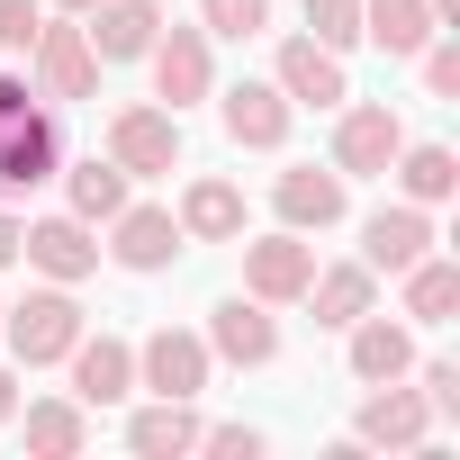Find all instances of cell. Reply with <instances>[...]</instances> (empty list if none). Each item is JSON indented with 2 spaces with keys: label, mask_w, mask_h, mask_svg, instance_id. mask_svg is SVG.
Listing matches in <instances>:
<instances>
[{
  "label": "cell",
  "mask_w": 460,
  "mask_h": 460,
  "mask_svg": "<svg viewBox=\"0 0 460 460\" xmlns=\"http://www.w3.org/2000/svg\"><path fill=\"white\" fill-rule=\"evenodd\" d=\"M109 163L118 172H172L181 163V118L172 109H118L109 118Z\"/></svg>",
  "instance_id": "7a4b0ae2"
},
{
  "label": "cell",
  "mask_w": 460,
  "mask_h": 460,
  "mask_svg": "<svg viewBox=\"0 0 460 460\" xmlns=\"http://www.w3.org/2000/svg\"><path fill=\"white\" fill-rule=\"evenodd\" d=\"M181 235H199V244L244 235V199L226 190V181H190V199H181Z\"/></svg>",
  "instance_id": "ffe728a7"
},
{
  "label": "cell",
  "mask_w": 460,
  "mask_h": 460,
  "mask_svg": "<svg viewBox=\"0 0 460 460\" xmlns=\"http://www.w3.org/2000/svg\"><path fill=\"white\" fill-rule=\"evenodd\" d=\"M0 262H19V217H0Z\"/></svg>",
  "instance_id": "e575fe53"
},
{
  "label": "cell",
  "mask_w": 460,
  "mask_h": 460,
  "mask_svg": "<svg viewBox=\"0 0 460 460\" xmlns=\"http://www.w3.org/2000/svg\"><path fill=\"white\" fill-rule=\"evenodd\" d=\"M37 73H46V91H55V100H91L100 55H91V37H82V28H37Z\"/></svg>",
  "instance_id": "5bb4252c"
},
{
  "label": "cell",
  "mask_w": 460,
  "mask_h": 460,
  "mask_svg": "<svg viewBox=\"0 0 460 460\" xmlns=\"http://www.w3.org/2000/svg\"><path fill=\"white\" fill-rule=\"evenodd\" d=\"M46 172H55V118L46 109L0 118V190H37Z\"/></svg>",
  "instance_id": "52a82bcc"
},
{
  "label": "cell",
  "mask_w": 460,
  "mask_h": 460,
  "mask_svg": "<svg viewBox=\"0 0 460 460\" xmlns=\"http://www.w3.org/2000/svg\"><path fill=\"white\" fill-rule=\"evenodd\" d=\"M226 136L235 145H289V91L280 82H235L226 91Z\"/></svg>",
  "instance_id": "4fadbf2b"
},
{
  "label": "cell",
  "mask_w": 460,
  "mask_h": 460,
  "mask_svg": "<svg viewBox=\"0 0 460 460\" xmlns=\"http://www.w3.org/2000/svg\"><path fill=\"white\" fill-rule=\"evenodd\" d=\"M64 361H73V397H82V406H118V397L136 388V352H127L118 334H100V343H73Z\"/></svg>",
  "instance_id": "8fae6325"
},
{
  "label": "cell",
  "mask_w": 460,
  "mask_h": 460,
  "mask_svg": "<svg viewBox=\"0 0 460 460\" xmlns=\"http://www.w3.org/2000/svg\"><path fill=\"white\" fill-rule=\"evenodd\" d=\"M307 298H316V325H352V316H370V262L307 271Z\"/></svg>",
  "instance_id": "603a6c76"
},
{
  "label": "cell",
  "mask_w": 460,
  "mask_h": 460,
  "mask_svg": "<svg viewBox=\"0 0 460 460\" xmlns=\"http://www.w3.org/2000/svg\"><path fill=\"white\" fill-rule=\"evenodd\" d=\"M118 208H127V172H118V163H100V154H91V163H73V217L91 226V217H118Z\"/></svg>",
  "instance_id": "484cf974"
},
{
  "label": "cell",
  "mask_w": 460,
  "mask_h": 460,
  "mask_svg": "<svg viewBox=\"0 0 460 460\" xmlns=\"http://www.w3.org/2000/svg\"><path fill=\"white\" fill-rule=\"evenodd\" d=\"M424 424H433V406H424V397H406V388H388V397H370V406H361V442H388V451H415V442H424Z\"/></svg>",
  "instance_id": "44dd1931"
},
{
  "label": "cell",
  "mask_w": 460,
  "mask_h": 460,
  "mask_svg": "<svg viewBox=\"0 0 460 460\" xmlns=\"http://www.w3.org/2000/svg\"><path fill=\"white\" fill-rule=\"evenodd\" d=\"M307 28H316V46H352L361 37V0H307Z\"/></svg>",
  "instance_id": "f1b7e54d"
},
{
  "label": "cell",
  "mask_w": 460,
  "mask_h": 460,
  "mask_svg": "<svg viewBox=\"0 0 460 460\" xmlns=\"http://www.w3.org/2000/svg\"><path fill=\"white\" fill-rule=\"evenodd\" d=\"M451 307H460V271H451V262H433V253H424V262H406V316L442 325Z\"/></svg>",
  "instance_id": "d4e9b609"
},
{
  "label": "cell",
  "mask_w": 460,
  "mask_h": 460,
  "mask_svg": "<svg viewBox=\"0 0 460 460\" xmlns=\"http://www.w3.org/2000/svg\"><path fill=\"white\" fill-rule=\"evenodd\" d=\"M208 352H226L235 370H262V361L280 352V325L262 316V298H253V307H244V298H226V307L208 316Z\"/></svg>",
  "instance_id": "30bf717a"
},
{
  "label": "cell",
  "mask_w": 460,
  "mask_h": 460,
  "mask_svg": "<svg viewBox=\"0 0 460 460\" xmlns=\"http://www.w3.org/2000/svg\"><path fill=\"white\" fill-rule=\"evenodd\" d=\"M37 28H46V19H37V0H0V55H28Z\"/></svg>",
  "instance_id": "f546056e"
},
{
  "label": "cell",
  "mask_w": 460,
  "mask_h": 460,
  "mask_svg": "<svg viewBox=\"0 0 460 460\" xmlns=\"http://www.w3.org/2000/svg\"><path fill=\"white\" fill-rule=\"evenodd\" d=\"M424 91H442V100L460 91V55H451V46H433V55H424Z\"/></svg>",
  "instance_id": "d6a6232c"
},
{
  "label": "cell",
  "mask_w": 460,
  "mask_h": 460,
  "mask_svg": "<svg viewBox=\"0 0 460 460\" xmlns=\"http://www.w3.org/2000/svg\"><path fill=\"white\" fill-rule=\"evenodd\" d=\"M262 19H271V0H199L208 37H262Z\"/></svg>",
  "instance_id": "83f0119b"
},
{
  "label": "cell",
  "mask_w": 460,
  "mask_h": 460,
  "mask_svg": "<svg viewBox=\"0 0 460 460\" xmlns=\"http://www.w3.org/2000/svg\"><path fill=\"white\" fill-rule=\"evenodd\" d=\"M361 37H379L388 55H424V37H433V0H361Z\"/></svg>",
  "instance_id": "d6986e66"
},
{
  "label": "cell",
  "mask_w": 460,
  "mask_h": 460,
  "mask_svg": "<svg viewBox=\"0 0 460 460\" xmlns=\"http://www.w3.org/2000/svg\"><path fill=\"white\" fill-rule=\"evenodd\" d=\"M64 10H100V0H64Z\"/></svg>",
  "instance_id": "8d00e7d4"
},
{
  "label": "cell",
  "mask_w": 460,
  "mask_h": 460,
  "mask_svg": "<svg viewBox=\"0 0 460 460\" xmlns=\"http://www.w3.org/2000/svg\"><path fill=\"white\" fill-rule=\"evenodd\" d=\"M127 271H163L172 253H181V217H163V208H118V244H109Z\"/></svg>",
  "instance_id": "2e32d148"
},
{
  "label": "cell",
  "mask_w": 460,
  "mask_h": 460,
  "mask_svg": "<svg viewBox=\"0 0 460 460\" xmlns=\"http://www.w3.org/2000/svg\"><path fill=\"white\" fill-rule=\"evenodd\" d=\"M280 91H289V100H316V109L352 100V91H343V64H334V46H316V37H289V46H280Z\"/></svg>",
  "instance_id": "9a60e30c"
},
{
  "label": "cell",
  "mask_w": 460,
  "mask_h": 460,
  "mask_svg": "<svg viewBox=\"0 0 460 460\" xmlns=\"http://www.w3.org/2000/svg\"><path fill=\"white\" fill-rule=\"evenodd\" d=\"M307 271H316V253H307V235L289 226V235H262V244H244V289L253 298H307Z\"/></svg>",
  "instance_id": "3957f363"
},
{
  "label": "cell",
  "mask_w": 460,
  "mask_h": 460,
  "mask_svg": "<svg viewBox=\"0 0 460 460\" xmlns=\"http://www.w3.org/2000/svg\"><path fill=\"white\" fill-rule=\"evenodd\" d=\"M19 253H28L46 280H64V289L100 271V244L82 235V217H46V226H19Z\"/></svg>",
  "instance_id": "277c9868"
},
{
  "label": "cell",
  "mask_w": 460,
  "mask_h": 460,
  "mask_svg": "<svg viewBox=\"0 0 460 460\" xmlns=\"http://www.w3.org/2000/svg\"><path fill=\"white\" fill-rule=\"evenodd\" d=\"M19 109H28V91H19L10 73H0V118H19Z\"/></svg>",
  "instance_id": "836d02e7"
},
{
  "label": "cell",
  "mask_w": 460,
  "mask_h": 460,
  "mask_svg": "<svg viewBox=\"0 0 460 460\" xmlns=\"http://www.w3.org/2000/svg\"><path fill=\"white\" fill-rule=\"evenodd\" d=\"M91 55H109V64H127V55H145L154 37H163V10H154V0H100V10H91Z\"/></svg>",
  "instance_id": "7c38bea8"
},
{
  "label": "cell",
  "mask_w": 460,
  "mask_h": 460,
  "mask_svg": "<svg viewBox=\"0 0 460 460\" xmlns=\"http://www.w3.org/2000/svg\"><path fill=\"white\" fill-rule=\"evenodd\" d=\"M28 451L73 460V451H82V406H28Z\"/></svg>",
  "instance_id": "4316f807"
},
{
  "label": "cell",
  "mask_w": 460,
  "mask_h": 460,
  "mask_svg": "<svg viewBox=\"0 0 460 460\" xmlns=\"http://www.w3.org/2000/svg\"><path fill=\"white\" fill-rule=\"evenodd\" d=\"M397 145H406V127H397V109H343V127H334V163L343 172H388L397 163Z\"/></svg>",
  "instance_id": "ba28073f"
},
{
  "label": "cell",
  "mask_w": 460,
  "mask_h": 460,
  "mask_svg": "<svg viewBox=\"0 0 460 460\" xmlns=\"http://www.w3.org/2000/svg\"><path fill=\"white\" fill-rule=\"evenodd\" d=\"M145 55H154V91L172 100V118H181L190 100H208V28H172V37H154Z\"/></svg>",
  "instance_id": "5b68a950"
},
{
  "label": "cell",
  "mask_w": 460,
  "mask_h": 460,
  "mask_svg": "<svg viewBox=\"0 0 460 460\" xmlns=\"http://www.w3.org/2000/svg\"><path fill=\"white\" fill-rule=\"evenodd\" d=\"M271 199H280V217L298 226V235H307V226L325 235V226L343 217V172H316V163H307V172H280V190H271Z\"/></svg>",
  "instance_id": "e0dca14e"
},
{
  "label": "cell",
  "mask_w": 460,
  "mask_h": 460,
  "mask_svg": "<svg viewBox=\"0 0 460 460\" xmlns=\"http://www.w3.org/2000/svg\"><path fill=\"white\" fill-rule=\"evenodd\" d=\"M424 406L433 415H460V361H433L424 370Z\"/></svg>",
  "instance_id": "4dcf8cb0"
},
{
  "label": "cell",
  "mask_w": 460,
  "mask_h": 460,
  "mask_svg": "<svg viewBox=\"0 0 460 460\" xmlns=\"http://www.w3.org/2000/svg\"><path fill=\"white\" fill-rule=\"evenodd\" d=\"M433 253V217L424 208H379L370 226H361V262L370 271H406V262H424Z\"/></svg>",
  "instance_id": "9c48e42d"
},
{
  "label": "cell",
  "mask_w": 460,
  "mask_h": 460,
  "mask_svg": "<svg viewBox=\"0 0 460 460\" xmlns=\"http://www.w3.org/2000/svg\"><path fill=\"white\" fill-rule=\"evenodd\" d=\"M0 325H10V352L37 370V361H64L73 343H82V307L64 298V280L55 289H28L19 307H0Z\"/></svg>",
  "instance_id": "6da1fadb"
},
{
  "label": "cell",
  "mask_w": 460,
  "mask_h": 460,
  "mask_svg": "<svg viewBox=\"0 0 460 460\" xmlns=\"http://www.w3.org/2000/svg\"><path fill=\"white\" fill-rule=\"evenodd\" d=\"M199 442H208L217 460H253V451H262V433H253V424H217V433H199Z\"/></svg>",
  "instance_id": "1f68e13d"
},
{
  "label": "cell",
  "mask_w": 460,
  "mask_h": 460,
  "mask_svg": "<svg viewBox=\"0 0 460 460\" xmlns=\"http://www.w3.org/2000/svg\"><path fill=\"white\" fill-rule=\"evenodd\" d=\"M10 415H19V379H10V370H0V424H10Z\"/></svg>",
  "instance_id": "d590c367"
},
{
  "label": "cell",
  "mask_w": 460,
  "mask_h": 460,
  "mask_svg": "<svg viewBox=\"0 0 460 460\" xmlns=\"http://www.w3.org/2000/svg\"><path fill=\"white\" fill-rule=\"evenodd\" d=\"M397 181H406L415 208H433V199L460 190V163H451V145H397Z\"/></svg>",
  "instance_id": "cb8c5ba5"
},
{
  "label": "cell",
  "mask_w": 460,
  "mask_h": 460,
  "mask_svg": "<svg viewBox=\"0 0 460 460\" xmlns=\"http://www.w3.org/2000/svg\"><path fill=\"white\" fill-rule=\"evenodd\" d=\"M127 442H136L145 460H172V451H199V415H190V397H163V406H145V415L127 424Z\"/></svg>",
  "instance_id": "7402d4cb"
},
{
  "label": "cell",
  "mask_w": 460,
  "mask_h": 460,
  "mask_svg": "<svg viewBox=\"0 0 460 460\" xmlns=\"http://www.w3.org/2000/svg\"><path fill=\"white\" fill-rule=\"evenodd\" d=\"M136 370H145L154 397H199V388H208V343L181 334V325H163V334L136 352Z\"/></svg>",
  "instance_id": "8992f818"
},
{
  "label": "cell",
  "mask_w": 460,
  "mask_h": 460,
  "mask_svg": "<svg viewBox=\"0 0 460 460\" xmlns=\"http://www.w3.org/2000/svg\"><path fill=\"white\" fill-rule=\"evenodd\" d=\"M406 361H415V343H406V325H388V316H352V379H406Z\"/></svg>",
  "instance_id": "ac0fdd59"
}]
</instances>
